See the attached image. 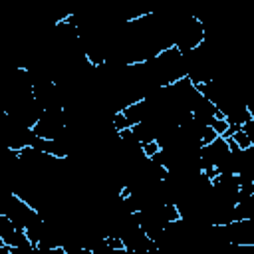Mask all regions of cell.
<instances>
[{
    "mask_svg": "<svg viewBox=\"0 0 254 254\" xmlns=\"http://www.w3.org/2000/svg\"><path fill=\"white\" fill-rule=\"evenodd\" d=\"M210 127L222 137L224 133H226V129H228V119H218V117H212V121H210Z\"/></svg>",
    "mask_w": 254,
    "mask_h": 254,
    "instance_id": "obj_3",
    "label": "cell"
},
{
    "mask_svg": "<svg viewBox=\"0 0 254 254\" xmlns=\"http://www.w3.org/2000/svg\"><path fill=\"white\" fill-rule=\"evenodd\" d=\"M232 139L236 141V145L240 147V151H248V149H252V147H254V143H252L250 135L244 131V127L236 129V131H234V135H232Z\"/></svg>",
    "mask_w": 254,
    "mask_h": 254,
    "instance_id": "obj_1",
    "label": "cell"
},
{
    "mask_svg": "<svg viewBox=\"0 0 254 254\" xmlns=\"http://www.w3.org/2000/svg\"><path fill=\"white\" fill-rule=\"evenodd\" d=\"M161 149H163V145L157 141V139H153V141H147V143H143L141 145V151H143V155H145V159H153V157H157L159 153H161Z\"/></svg>",
    "mask_w": 254,
    "mask_h": 254,
    "instance_id": "obj_2",
    "label": "cell"
}]
</instances>
